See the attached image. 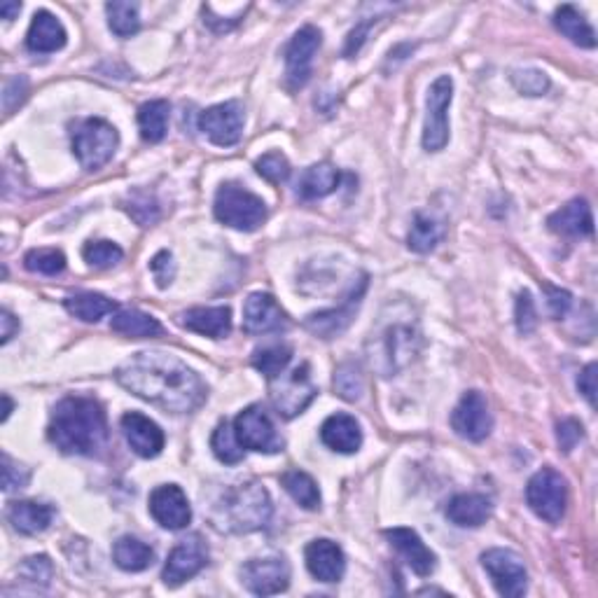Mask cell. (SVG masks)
Masks as SVG:
<instances>
[{"label": "cell", "instance_id": "1", "mask_svg": "<svg viewBox=\"0 0 598 598\" xmlns=\"http://www.w3.org/2000/svg\"><path fill=\"white\" fill-rule=\"evenodd\" d=\"M117 384L171 414H192L206 402L208 388L192 367L164 351H141L117 367Z\"/></svg>", "mask_w": 598, "mask_h": 598}, {"label": "cell", "instance_id": "2", "mask_svg": "<svg viewBox=\"0 0 598 598\" xmlns=\"http://www.w3.org/2000/svg\"><path fill=\"white\" fill-rule=\"evenodd\" d=\"M47 437L71 456H94L108 442V416L94 398H64L54 407Z\"/></svg>", "mask_w": 598, "mask_h": 598}, {"label": "cell", "instance_id": "3", "mask_svg": "<svg viewBox=\"0 0 598 598\" xmlns=\"http://www.w3.org/2000/svg\"><path fill=\"white\" fill-rule=\"evenodd\" d=\"M271 498L262 484L248 482L222 493L211 512L213 526L222 533H253L269 524Z\"/></svg>", "mask_w": 598, "mask_h": 598}, {"label": "cell", "instance_id": "4", "mask_svg": "<svg viewBox=\"0 0 598 598\" xmlns=\"http://www.w3.org/2000/svg\"><path fill=\"white\" fill-rule=\"evenodd\" d=\"M367 349H370L374 370L381 377H395L407 365H412L421 349L419 325L416 321H405V318H388L377 332H372Z\"/></svg>", "mask_w": 598, "mask_h": 598}, {"label": "cell", "instance_id": "5", "mask_svg": "<svg viewBox=\"0 0 598 598\" xmlns=\"http://www.w3.org/2000/svg\"><path fill=\"white\" fill-rule=\"evenodd\" d=\"M213 213L222 225L239 229V232H255L267 220V204L246 187L225 183L215 194Z\"/></svg>", "mask_w": 598, "mask_h": 598}, {"label": "cell", "instance_id": "6", "mask_svg": "<svg viewBox=\"0 0 598 598\" xmlns=\"http://www.w3.org/2000/svg\"><path fill=\"white\" fill-rule=\"evenodd\" d=\"M117 145H120V134L113 124L101 120V117H89V120L75 124L73 152L82 169H101L103 164L113 159Z\"/></svg>", "mask_w": 598, "mask_h": 598}, {"label": "cell", "instance_id": "7", "mask_svg": "<svg viewBox=\"0 0 598 598\" xmlns=\"http://www.w3.org/2000/svg\"><path fill=\"white\" fill-rule=\"evenodd\" d=\"M318 395V388L311 379L309 363H302L295 370L281 372L278 377L269 379V398L271 405L283 419H295L302 414L314 398Z\"/></svg>", "mask_w": 598, "mask_h": 598}, {"label": "cell", "instance_id": "8", "mask_svg": "<svg viewBox=\"0 0 598 598\" xmlns=\"http://www.w3.org/2000/svg\"><path fill=\"white\" fill-rule=\"evenodd\" d=\"M526 503L535 512V517L547 524H559L566 517L568 507V484L561 472L554 468H542L531 477L526 486Z\"/></svg>", "mask_w": 598, "mask_h": 598}, {"label": "cell", "instance_id": "9", "mask_svg": "<svg viewBox=\"0 0 598 598\" xmlns=\"http://www.w3.org/2000/svg\"><path fill=\"white\" fill-rule=\"evenodd\" d=\"M234 433L243 449L257 451V454H278L285 447V440L262 405L243 409L234 419Z\"/></svg>", "mask_w": 598, "mask_h": 598}, {"label": "cell", "instance_id": "10", "mask_svg": "<svg viewBox=\"0 0 598 598\" xmlns=\"http://www.w3.org/2000/svg\"><path fill=\"white\" fill-rule=\"evenodd\" d=\"M454 99V80L440 75L428 89L426 99V124H423V148L440 152L449 143V106Z\"/></svg>", "mask_w": 598, "mask_h": 598}, {"label": "cell", "instance_id": "11", "mask_svg": "<svg viewBox=\"0 0 598 598\" xmlns=\"http://www.w3.org/2000/svg\"><path fill=\"white\" fill-rule=\"evenodd\" d=\"M243 124H246V110L241 101L218 103L199 115V131L220 148H232L241 141Z\"/></svg>", "mask_w": 598, "mask_h": 598}, {"label": "cell", "instance_id": "12", "mask_svg": "<svg viewBox=\"0 0 598 598\" xmlns=\"http://www.w3.org/2000/svg\"><path fill=\"white\" fill-rule=\"evenodd\" d=\"M482 566L489 573L493 587L500 596L519 598L528 589V573L524 561L510 549H489L482 554Z\"/></svg>", "mask_w": 598, "mask_h": 598}, {"label": "cell", "instance_id": "13", "mask_svg": "<svg viewBox=\"0 0 598 598\" xmlns=\"http://www.w3.org/2000/svg\"><path fill=\"white\" fill-rule=\"evenodd\" d=\"M323 33L316 26H302L292 36L288 50H285V78H288L290 89L304 87L311 78L314 68V57L321 50Z\"/></svg>", "mask_w": 598, "mask_h": 598}, {"label": "cell", "instance_id": "14", "mask_svg": "<svg viewBox=\"0 0 598 598\" xmlns=\"http://www.w3.org/2000/svg\"><path fill=\"white\" fill-rule=\"evenodd\" d=\"M241 582L255 596L281 594L290 584V566L283 556L250 559L241 566Z\"/></svg>", "mask_w": 598, "mask_h": 598}, {"label": "cell", "instance_id": "15", "mask_svg": "<svg viewBox=\"0 0 598 598\" xmlns=\"http://www.w3.org/2000/svg\"><path fill=\"white\" fill-rule=\"evenodd\" d=\"M208 563V549L204 540L199 535H190V538L180 540L176 547L171 549L169 559H166L162 580L166 587H180V584L192 580L194 575H199Z\"/></svg>", "mask_w": 598, "mask_h": 598}, {"label": "cell", "instance_id": "16", "mask_svg": "<svg viewBox=\"0 0 598 598\" xmlns=\"http://www.w3.org/2000/svg\"><path fill=\"white\" fill-rule=\"evenodd\" d=\"M451 428L468 442H482L491 435L493 419L489 412V402L479 391L465 393L451 414Z\"/></svg>", "mask_w": 598, "mask_h": 598}, {"label": "cell", "instance_id": "17", "mask_svg": "<svg viewBox=\"0 0 598 598\" xmlns=\"http://www.w3.org/2000/svg\"><path fill=\"white\" fill-rule=\"evenodd\" d=\"M367 290V276H363L358 281V285H353L349 295L339 307L321 311V314H314L307 318V330L311 335L321 337V339H335L337 335L349 328L353 318H356V311L360 304H363V295Z\"/></svg>", "mask_w": 598, "mask_h": 598}, {"label": "cell", "instance_id": "18", "mask_svg": "<svg viewBox=\"0 0 598 598\" xmlns=\"http://www.w3.org/2000/svg\"><path fill=\"white\" fill-rule=\"evenodd\" d=\"M150 514L166 531H183L192 521V507L178 484H162L150 493Z\"/></svg>", "mask_w": 598, "mask_h": 598}, {"label": "cell", "instance_id": "19", "mask_svg": "<svg viewBox=\"0 0 598 598\" xmlns=\"http://www.w3.org/2000/svg\"><path fill=\"white\" fill-rule=\"evenodd\" d=\"M288 328V318L283 309L278 307L276 299L267 292H253L243 302V332L260 337L271 335V332H281Z\"/></svg>", "mask_w": 598, "mask_h": 598}, {"label": "cell", "instance_id": "20", "mask_svg": "<svg viewBox=\"0 0 598 598\" xmlns=\"http://www.w3.org/2000/svg\"><path fill=\"white\" fill-rule=\"evenodd\" d=\"M122 433L127 437L129 447L134 449V454L141 458H157L164 449V430L157 426L150 416L141 412H127L122 416Z\"/></svg>", "mask_w": 598, "mask_h": 598}, {"label": "cell", "instance_id": "21", "mask_svg": "<svg viewBox=\"0 0 598 598\" xmlns=\"http://www.w3.org/2000/svg\"><path fill=\"white\" fill-rule=\"evenodd\" d=\"M386 540L398 549V554L407 561V566L419 577H430L437 568V556L430 552L426 542L419 538V533L412 528H388L384 533Z\"/></svg>", "mask_w": 598, "mask_h": 598}, {"label": "cell", "instance_id": "22", "mask_svg": "<svg viewBox=\"0 0 598 598\" xmlns=\"http://www.w3.org/2000/svg\"><path fill=\"white\" fill-rule=\"evenodd\" d=\"M304 559H307L309 573L318 582H339L346 573V556L342 547L328 538L309 542L304 549Z\"/></svg>", "mask_w": 598, "mask_h": 598}, {"label": "cell", "instance_id": "23", "mask_svg": "<svg viewBox=\"0 0 598 598\" xmlns=\"http://www.w3.org/2000/svg\"><path fill=\"white\" fill-rule=\"evenodd\" d=\"M321 440L337 454H356L363 447V430L351 414H332L321 426Z\"/></svg>", "mask_w": 598, "mask_h": 598}, {"label": "cell", "instance_id": "24", "mask_svg": "<svg viewBox=\"0 0 598 598\" xmlns=\"http://www.w3.org/2000/svg\"><path fill=\"white\" fill-rule=\"evenodd\" d=\"M183 328L201 337L222 339L232 332V309L229 307H197L178 316Z\"/></svg>", "mask_w": 598, "mask_h": 598}, {"label": "cell", "instance_id": "25", "mask_svg": "<svg viewBox=\"0 0 598 598\" xmlns=\"http://www.w3.org/2000/svg\"><path fill=\"white\" fill-rule=\"evenodd\" d=\"M547 225L552 232L561 236H591L594 234V218H591V206L584 199H573L566 206H561L559 211L552 213L547 218Z\"/></svg>", "mask_w": 598, "mask_h": 598}, {"label": "cell", "instance_id": "26", "mask_svg": "<svg viewBox=\"0 0 598 598\" xmlns=\"http://www.w3.org/2000/svg\"><path fill=\"white\" fill-rule=\"evenodd\" d=\"M66 40L68 36L64 24H61L52 12L47 10L36 12V17H33L31 22L29 36H26V47H29L31 52H38V54L59 52L61 47L66 45Z\"/></svg>", "mask_w": 598, "mask_h": 598}, {"label": "cell", "instance_id": "27", "mask_svg": "<svg viewBox=\"0 0 598 598\" xmlns=\"http://www.w3.org/2000/svg\"><path fill=\"white\" fill-rule=\"evenodd\" d=\"M491 514V500L482 493H458L447 505V519L461 528L482 526L491 519Z\"/></svg>", "mask_w": 598, "mask_h": 598}, {"label": "cell", "instance_id": "28", "mask_svg": "<svg viewBox=\"0 0 598 598\" xmlns=\"http://www.w3.org/2000/svg\"><path fill=\"white\" fill-rule=\"evenodd\" d=\"M8 519L12 528L22 535H38L50 528L54 519V507L36 503V500H19V503L10 505Z\"/></svg>", "mask_w": 598, "mask_h": 598}, {"label": "cell", "instance_id": "29", "mask_svg": "<svg viewBox=\"0 0 598 598\" xmlns=\"http://www.w3.org/2000/svg\"><path fill=\"white\" fill-rule=\"evenodd\" d=\"M339 180H342V173H339L332 164H328V162L314 164L302 173L295 192H297V197L304 201L323 199L337 190Z\"/></svg>", "mask_w": 598, "mask_h": 598}, {"label": "cell", "instance_id": "30", "mask_svg": "<svg viewBox=\"0 0 598 598\" xmlns=\"http://www.w3.org/2000/svg\"><path fill=\"white\" fill-rule=\"evenodd\" d=\"M554 26L561 36H566L570 43L584 50H594L596 47V33L587 22V17L582 15L575 5H561L554 12Z\"/></svg>", "mask_w": 598, "mask_h": 598}, {"label": "cell", "instance_id": "31", "mask_svg": "<svg viewBox=\"0 0 598 598\" xmlns=\"http://www.w3.org/2000/svg\"><path fill=\"white\" fill-rule=\"evenodd\" d=\"M110 330L129 339L159 337L164 332L162 323L155 316L138 309H117L113 314V321H110Z\"/></svg>", "mask_w": 598, "mask_h": 598}, {"label": "cell", "instance_id": "32", "mask_svg": "<svg viewBox=\"0 0 598 598\" xmlns=\"http://www.w3.org/2000/svg\"><path fill=\"white\" fill-rule=\"evenodd\" d=\"M113 561L122 570H127V573H141V570L150 568L152 561H155V549L145 545L143 540L122 535L113 545Z\"/></svg>", "mask_w": 598, "mask_h": 598}, {"label": "cell", "instance_id": "33", "mask_svg": "<svg viewBox=\"0 0 598 598\" xmlns=\"http://www.w3.org/2000/svg\"><path fill=\"white\" fill-rule=\"evenodd\" d=\"M64 304L68 314L75 316L82 323H99L101 318L117 311V304L113 299L96 295V292H78V295L68 297Z\"/></svg>", "mask_w": 598, "mask_h": 598}, {"label": "cell", "instance_id": "34", "mask_svg": "<svg viewBox=\"0 0 598 598\" xmlns=\"http://www.w3.org/2000/svg\"><path fill=\"white\" fill-rule=\"evenodd\" d=\"M171 106L169 101H148L138 108V129L145 143H159L164 141L166 129H169Z\"/></svg>", "mask_w": 598, "mask_h": 598}, {"label": "cell", "instance_id": "35", "mask_svg": "<svg viewBox=\"0 0 598 598\" xmlns=\"http://www.w3.org/2000/svg\"><path fill=\"white\" fill-rule=\"evenodd\" d=\"M442 236H444V225L440 220L428 213H416L414 225L409 229L407 246L409 250H414V253L426 255V253H433L437 243L442 241Z\"/></svg>", "mask_w": 598, "mask_h": 598}, {"label": "cell", "instance_id": "36", "mask_svg": "<svg viewBox=\"0 0 598 598\" xmlns=\"http://www.w3.org/2000/svg\"><path fill=\"white\" fill-rule=\"evenodd\" d=\"M283 489L290 493V498L295 500L299 507L304 510H318L321 507V491H318V484L314 477L307 475L302 470H288L281 475Z\"/></svg>", "mask_w": 598, "mask_h": 598}, {"label": "cell", "instance_id": "37", "mask_svg": "<svg viewBox=\"0 0 598 598\" xmlns=\"http://www.w3.org/2000/svg\"><path fill=\"white\" fill-rule=\"evenodd\" d=\"M106 12H108V26L115 36L131 38L141 31V12H138V3L115 0V3L106 5Z\"/></svg>", "mask_w": 598, "mask_h": 598}, {"label": "cell", "instance_id": "38", "mask_svg": "<svg viewBox=\"0 0 598 598\" xmlns=\"http://www.w3.org/2000/svg\"><path fill=\"white\" fill-rule=\"evenodd\" d=\"M211 449L215 458H218L220 463L225 465H236L243 461V449L239 440H236V433H234V426H229L227 421L218 423V428L213 430V437H211Z\"/></svg>", "mask_w": 598, "mask_h": 598}, {"label": "cell", "instance_id": "39", "mask_svg": "<svg viewBox=\"0 0 598 598\" xmlns=\"http://www.w3.org/2000/svg\"><path fill=\"white\" fill-rule=\"evenodd\" d=\"M292 360V349L285 344L267 346V349H260L253 353V367L257 372H262L267 379H274L278 374L288 370Z\"/></svg>", "mask_w": 598, "mask_h": 598}, {"label": "cell", "instance_id": "40", "mask_svg": "<svg viewBox=\"0 0 598 598\" xmlns=\"http://www.w3.org/2000/svg\"><path fill=\"white\" fill-rule=\"evenodd\" d=\"M24 264L33 274L57 276L66 269V255L57 248H36L31 253H26Z\"/></svg>", "mask_w": 598, "mask_h": 598}, {"label": "cell", "instance_id": "41", "mask_svg": "<svg viewBox=\"0 0 598 598\" xmlns=\"http://www.w3.org/2000/svg\"><path fill=\"white\" fill-rule=\"evenodd\" d=\"M17 573H19V580L31 584L33 589H47L54 577V566H52L50 556H45V554L29 556V559L19 566Z\"/></svg>", "mask_w": 598, "mask_h": 598}, {"label": "cell", "instance_id": "42", "mask_svg": "<svg viewBox=\"0 0 598 598\" xmlns=\"http://www.w3.org/2000/svg\"><path fill=\"white\" fill-rule=\"evenodd\" d=\"M82 257L89 267L94 269H110L115 264L122 262L124 250L113 241H89L85 248H82Z\"/></svg>", "mask_w": 598, "mask_h": 598}, {"label": "cell", "instance_id": "43", "mask_svg": "<svg viewBox=\"0 0 598 598\" xmlns=\"http://www.w3.org/2000/svg\"><path fill=\"white\" fill-rule=\"evenodd\" d=\"M335 391L339 398L356 402L365 391V379L360 374V367L356 363H344L335 372Z\"/></svg>", "mask_w": 598, "mask_h": 598}, {"label": "cell", "instance_id": "44", "mask_svg": "<svg viewBox=\"0 0 598 598\" xmlns=\"http://www.w3.org/2000/svg\"><path fill=\"white\" fill-rule=\"evenodd\" d=\"M255 169L264 180H269L274 185H281L290 178V162L283 152H267V155H262L255 162Z\"/></svg>", "mask_w": 598, "mask_h": 598}, {"label": "cell", "instance_id": "45", "mask_svg": "<svg viewBox=\"0 0 598 598\" xmlns=\"http://www.w3.org/2000/svg\"><path fill=\"white\" fill-rule=\"evenodd\" d=\"M124 208H127L131 218H134L141 227H148L159 218V206H157L155 197H150V194H145V192L131 194L129 204Z\"/></svg>", "mask_w": 598, "mask_h": 598}, {"label": "cell", "instance_id": "46", "mask_svg": "<svg viewBox=\"0 0 598 598\" xmlns=\"http://www.w3.org/2000/svg\"><path fill=\"white\" fill-rule=\"evenodd\" d=\"M514 318H517V330L521 335H531L538 328V311H535V302L531 292H519L517 307H514Z\"/></svg>", "mask_w": 598, "mask_h": 598}, {"label": "cell", "instance_id": "47", "mask_svg": "<svg viewBox=\"0 0 598 598\" xmlns=\"http://www.w3.org/2000/svg\"><path fill=\"white\" fill-rule=\"evenodd\" d=\"M512 82L514 87L526 96H542L549 89L547 75L542 71H531V68H526V71H514Z\"/></svg>", "mask_w": 598, "mask_h": 598}, {"label": "cell", "instance_id": "48", "mask_svg": "<svg viewBox=\"0 0 598 598\" xmlns=\"http://www.w3.org/2000/svg\"><path fill=\"white\" fill-rule=\"evenodd\" d=\"M556 440H559L563 454H570L584 440L582 423L577 419H563L561 423H556Z\"/></svg>", "mask_w": 598, "mask_h": 598}, {"label": "cell", "instance_id": "49", "mask_svg": "<svg viewBox=\"0 0 598 598\" xmlns=\"http://www.w3.org/2000/svg\"><path fill=\"white\" fill-rule=\"evenodd\" d=\"M150 271H152V276H155L159 288H169V285L173 283V276H176V262H173V255L169 253V250H162V253H157L155 257H152Z\"/></svg>", "mask_w": 598, "mask_h": 598}, {"label": "cell", "instance_id": "50", "mask_svg": "<svg viewBox=\"0 0 598 598\" xmlns=\"http://www.w3.org/2000/svg\"><path fill=\"white\" fill-rule=\"evenodd\" d=\"M545 292H547L549 316H552L554 321H563L570 307H573V295H570L568 290L552 288V285H545Z\"/></svg>", "mask_w": 598, "mask_h": 598}, {"label": "cell", "instance_id": "51", "mask_svg": "<svg viewBox=\"0 0 598 598\" xmlns=\"http://www.w3.org/2000/svg\"><path fill=\"white\" fill-rule=\"evenodd\" d=\"M29 484V470L17 465L12 458L5 454L3 456V491H15L24 489Z\"/></svg>", "mask_w": 598, "mask_h": 598}, {"label": "cell", "instance_id": "52", "mask_svg": "<svg viewBox=\"0 0 598 598\" xmlns=\"http://www.w3.org/2000/svg\"><path fill=\"white\" fill-rule=\"evenodd\" d=\"M26 94H29V80L24 78V75H17V78H12L8 85L3 89V108L5 113H12L19 103L26 99Z\"/></svg>", "mask_w": 598, "mask_h": 598}, {"label": "cell", "instance_id": "53", "mask_svg": "<svg viewBox=\"0 0 598 598\" xmlns=\"http://www.w3.org/2000/svg\"><path fill=\"white\" fill-rule=\"evenodd\" d=\"M596 372H598L596 363H589L580 372V377H577V388H580V393L587 398L591 409L596 407Z\"/></svg>", "mask_w": 598, "mask_h": 598}, {"label": "cell", "instance_id": "54", "mask_svg": "<svg viewBox=\"0 0 598 598\" xmlns=\"http://www.w3.org/2000/svg\"><path fill=\"white\" fill-rule=\"evenodd\" d=\"M374 22H363L358 24L356 29L349 33V38H346V47H344V57H356V54L363 50L367 36H370V29H372Z\"/></svg>", "mask_w": 598, "mask_h": 598}, {"label": "cell", "instance_id": "55", "mask_svg": "<svg viewBox=\"0 0 598 598\" xmlns=\"http://www.w3.org/2000/svg\"><path fill=\"white\" fill-rule=\"evenodd\" d=\"M0 328H3V330H0V339H3V344H8L10 339L19 332V321L10 314L8 309L0 311Z\"/></svg>", "mask_w": 598, "mask_h": 598}, {"label": "cell", "instance_id": "56", "mask_svg": "<svg viewBox=\"0 0 598 598\" xmlns=\"http://www.w3.org/2000/svg\"><path fill=\"white\" fill-rule=\"evenodd\" d=\"M19 12H22V3H3L0 5V15H3L5 22H12Z\"/></svg>", "mask_w": 598, "mask_h": 598}, {"label": "cell", "instance_id": "57", "mask_svg": "<svg viewBox=\"0 0 598 598\" xmlns=\"http://www.w3.org/2000/svg\"><path fill=\"white\" fill-rule=\"evenodd\" d=\"M3 423L10 419V414H12V409H15V405H12V400H10V395H3Z\"/></svg>", "mask_w": 598, "mask_h": 598}]
</instances>
